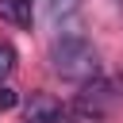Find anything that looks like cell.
I'll use <instances>...</instances> for the list:
<instances>
[{
	"label": "cell",
	"mask_w": 123,
	"mask_h": 123,
	"mask_svg": "<svg viewBox=\"0 0 123 123\" xmlns=\"http://www.w3.org/2000/svg\"><path fill=\"white\" fill-rule=\"evenodd\" d=\"M50 69L65 81H96L100 77V62H96V50L92 42L81 35V31H62L54 42H50Z\"/></svg>",
	"instance_id": "obj_1"
},
{
	"label": "cell",
	"mask_w": 123,
	"mask_h": 123,
	"mask_svg": "<svg viewBox=\"0 0 123 123\" xmlns=\"http://www.w3.org/2000/svg\"><path fill=\"white\" fill-rule=\"evenodd\" d=\"M12 69H15V46L8 38H0V85L12 77Z\"/></svg>",
	"instance_id": "obj_6"
},
{
	"label": "cell",
	"mask_w": 123,
	"mask_h": 123,
	"mask_svg": "<svg viewBox=\"0 0 123 123\" xmlns=\"http://www.w3.org/2000/svg\"><path fill=\"white\" fill-rule=\"evenodd\" d=\"M19 104V96H15V88H8V85H0V111H12Z\"/></svg>",
	"instance_id": "obj_7"
},
{
	"label": "cell",
	"mask_w": 123,
	"mask_h": 123,
	"mask_svg": "<svg viewBox=\"0 0 123 123\" xmlns=\"http://www.w3.org/2000/svg\"><path fill=\"white\" fill-rule=\"evenodd\" d=\"M38 4H42V19H46L50 27L69 23V19L77 15V8H81V0H38Z\"/></svg>",
	"instance_id": "obj_5"
},
{
	"label": "cell",
	"mask_w": 123,
	"mask_h": 123,
	"mask_svg": "<svg viewBox=\"0 0 123 123\" xmlns=\"http://www.w3.org/2000/svg\"><path fill=\"white\" fill-rule=\"evenodd\" d=\"M62 115H65V104L58 96H50V92H35L27 100V108H23V119L27 123H58Z\"/></svg>",
	"instance_id": "obj_3"
},
{
	"label": "cell",
	"mask_w": 123,
	"mask_h": 123,
	"mask_svg": "<svg viewBox=\"0 0 123 123\" xmlns=\"http://www.w3.org/2000/svg\"><path fill=\"white\" fill-rule=\"evenodd\" d=\"M115 100H119L115 85H111V81H104V77H96V81L81 85V92H77L73 108H77L81 115H92V119H104V115H108V111L115 108Z\"/></svg>",
	"instance_id": "obj_2"
},
{
	"label": "cell",
	"mask_w": 123,
	"mask_h": 123,
	"mask_svg": "<svg viewBox=\"0 0 123 123\" xmlns=\"http://www.w3.org/2000/svg\"><path fill=\"white\" fill-rule=\"evenodd\" d=\"M0 19L12 27H31L35 19V0H0Z\"/></svg>",
	"instance_id": "obj_4"
}]
</instances>
